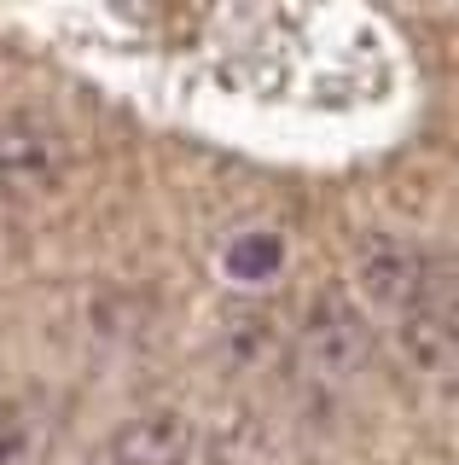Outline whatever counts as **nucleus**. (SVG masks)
Returning a JSON list of instances; mask_svg holds the SVG:
<instances>
[{
  "mask_svg": "<svg viewBox=\"0 0 459 465\" xmlns=\"http://www.w3.org/2000/svg\"><path fill=\"white\" fill-rule=\"evenodd\" d=\"M0 465H53V419L30 396H0Z\"/></svg>",
  "mask_w": 459,
  "mask_h": 465,
  "instance_id": "8",
  "label": "nucleus"
},
{
  "mask_svg": "<svg viewBox=\"0 0 459 465\" xmlns=\"http://www.w3.org/2000/svg\"><path fill=\"white\" fill-rule=\"evenodd\" d=\"M210 460L215 465H303V436L285 419L245 407L210 436Z\"/></svg>",
  "mask_w": 459,
  "mask_h": 465,
  "instance_id": "6",
  "label": "nucleus"
},
{
  "mask_svg": "<svg viewBox=\"0 0 459 465\" xmlns=\"http://www.w3.org/2000/svg\"><path fill=\"white\" fill-rule=\"evenodd\" d=\"M192 448H198V430L181 407H146L99 442L93 465H186Z\"/></svg>",
  "mask_w": 459,
  "mask_h": 465,
  "instance_id": "4",
  "label": "nucleus"
},
{
  "mask_svg": "<svg viewBox=\"0 0 459 465\" xmlns=\"http://www.w3.org/2000/svg\"><path fill=\"white\" fill-rule=\"evenodd\" d=\"M372 355H378V331H372L366 309L349 291H320V297L308 302V314L297 320L291 349H285L291 372L303 378L308 390L355 384V378L372 367Z\"/></svg>",
  "mask_w": 459,
  "mask_h": 465,
  "instance_id": "1",
  "label": "nucleus"
},
{
  "mask_svg": "<svg viewBox=\"0 0 459 465\" xmlns=\"http://www.w3.org/2000/svg\"><path fill=\"white\" fill-rule=\"evenodd\" d=\"M285 349H291V338H285V326L262 302H233V309H221L215 355L233 372H262V367H274V361H285Z\"/></svg>",
  "mask_w": 459,
  "mask_h": 465,
  "instance_id": "7",
  "label": "nucleus"
},
{
  "mask_svg": "<svg viewBox=\"0 0 459 465\" xmlns=\"http://www.w3.org/2000/svg\"><path fill=\"white\" fill-rule=\"evenodd\" d=\"M70 174V134L41 111H0V198H41Z\"/></svg>",
  "mask_w": 459,
  "mask_h": 465,
  "instance_id": "3",
  "label": "nucleus"
},
{
  "mask_svg": "<svg viewBox=\"0 0 459 465\" xmlns=\"http://www.w3.org/2000/svg\"><path fill=\"white\" fill-rule=\"evenodd\" d=\"M390 343H396L401 367L419 378V384H430V390H459V320L436 314V309L396 314Z\"/></svg>",
  "mask_w": 459,
  "mask_h": 465,
  "instance_id": "5",
  "label": "nucleus"
},
{
  "mask_svg": "<svg viewBox=\"0 0 459 465\" xmlns=\"http://www.w3.org/2000/svg\"><path fill=\"white\" fill-rule=\"evenodd\" d=\"M355 291L372 302V309L390 314H413L430 302V285H436L442 256L425 251L419 239H401V232H366L355 244Z\"/></svg>",
  "mask_w": 459,
  "mask_h": 465,
  "instance_id": "2",
  "label": "nucleus"
}]
</instances>
